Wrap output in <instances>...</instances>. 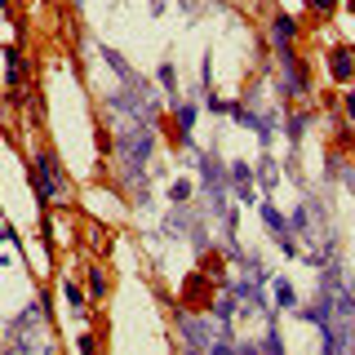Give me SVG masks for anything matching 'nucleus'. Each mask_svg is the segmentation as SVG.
I'll use <instances>...</instances> for the list:
<instances>
[{
  "label": "nucleus",
  "mask_w": 355,
  "mask_h": 355,
  "mask_svg": "<svg viewBox=\"0 0 355 355\" xmlns=\"http://www.w3.org/2000/svg\"><path fill=\"white\" fill-rule=\"evenodd\" d=\"M27 182H31V196H36L40 209L53 205V200H62V196H71V182H67L58 155H53L49 147H36V151H31V160H27Z\"/></svg>",
  "instance_id": "nucleus-1"
},
{
  "label": "nucleus",
  "mask_w": 355,
  "mask_h": 355,
  "mask_svg": "<svg viewBox=\"0 0 355 355\" xmlns=\"http://www.w3.org/2000/svg\"><path fill=\"white\" fill-rule=\"evenodd\" d=\"M284 67V76H280V94L284 98H306L311 94V62L302 58L297 49H284V53H275Z\"/></svg>",
  "instance_id": "nucleus-2"
},
{
  "label": "nucleus",
  "mask_w": 355,
  "mask_h": 355,
  "mask_svg": "<svg viewBox=\"0 0 355 355\" xmlns=\"http://www.w3.org/2000/svg\"><path fill=\"white\" fill-rule=\"evenodd\" d=\"M0 58H5V85H9V94H22L31 80V67L27 58H22V49L18 44H0Z\"/></svg>",
  "instance_id": "nucleus-3"
},
{
  "label": "nucleus",
  "mask_w": 355,
  "mask_h": 355,
  "mask_svg": "<svg viewBox=\"0 0 355 355\" xmlns=\"http://www.w3.org/2000/svg\"><path fill=\"white\" fill-rule=\"evenodd\" d=\"M266 36H271V49H275V53H284V49H293V44H297V36H302V31H297V18H293V14L275 9Z\"/></svg>",
  "instance_id": "nucleus-4"
},
{
  "label": "nucleus",
  "mask_w": 355,
  "mask_h": 355,
  "mask_svg": "<svg viewBox=\"0 0 355 355\" xmlns=\"http://www.w3.org/2000/svg\"><path fill=\"white\" fill-rule=\"evenodd\" d=\"M329 76H333V85H355V49L351 44H333L329 49Z\"/></svg>",
  "instance_id": "nucleus-5"
},
{
  "label": "nucleus",
  "mask_w": 355,
  "mask_h": 355,
  "mask_svg": "<svg viewBox=\"0 0 355 355\" xmlns=\"http://www.w3.org/2000/svg\"><path fill=\"white\" fill-rule=\"evenodd\" d=\"M258 214H262V222H266V231L275 236V244H280L288 258H293V253H297V240H293V227H288V222L280 218V209H275V205H262Z\"/></svg>",
  "instance_id": "nucleus-6"
},
{
  "label": "nucleus",
  "mask_w": 355,
  "mask_h": 355,
  "mask_svg": "<svg viewBox=\"0 0 355 355\" xmlns=\"http://www.w3.org/2000/svg\"><path fill=\"white\" fill-rule=\"evenodd\" d=\"M196 116H200V107H191V103H178V98H173V129H178V147H191Z\"/></svg>",
  "instance_id": "nucleus-7"
},
{
  "label": "nucleus",
  "mask_w": 355,
  "mask_h": 355,
  "mask_svg": "<svg viewBox=\"0 0 355 355\" xmlns=\"http://www.w3.org/2000/svg\"><path fill=\"white\" fill-rule=\"evenodd\" d=\"M227 173H231V191H236L240 200H249V205H253V169H249V160H236Z\"/></svg>",
  "instance_id": "nucleus-8"
},
{
  "label": "nucleus",
  "mask_w": 355,
  "mask_h": 355,
  "mask_svg": "<svg viewBox=\"0 0 355 355\" xmlns=\"http://www.w3.org/2000/svg\"><path fill=\"white\" fill-rule=\"evenodd\" d=\"M85 288H89V302H103V297H107V271H103V266H89V275H85Z\"/></svg>",
  "instance_id": "nucleus-9"
},
{
  "label": "nucleus",
  "mask_w": 355,
  "mask_h": 355,
  "mask_svg": "<svg viewBox=\"0 0 355 355\" xmlns=\"http://www.w3.org/2000/svg\"><path fill=\"white\" fill-rule=\"evenodd\" d=\"M62 302L71 306V311H85V302H89V288H80L76 280H62Z\"/></svg>",
  "instance_id": "nucleus-10"
},
{
  "label": "nucleus",
  "mask_w": 355,
  "mask_h": 355,
  "mask_svg": "<svg viewBox=\"0 0 355 355\" xmlns=\"http://www.w3.org/2000/svg\"><path fill=\"white\" fill-rule=\"evenodd\" d=\"M103 62H107L111 71L120 76V85H125V80H133V67L125 62V53H116V49H103Z\"/></svg>",
  "instance_id": "nucleus-11"
},
{
  "label": "nucleus",
  "mask_w": 355,
  "mask_h": 355,
  "mask_svg": "<svg viewBox=\"0 0 355 355\" xmlns=\"http://www.w3.org/2000/svg\"><path fill=\"white\" fill-rule=\"evenodd\" d=\"M271 293H275V306L297 311V293H293V284H288V280H275V284H271Z\"/></svg>",
  "instance_id": "nucleus-12"
},
{
  "label": "nucleus",
  "mask_w": 355,
  "mask_h": 355,
  "mask_svg": "<svg viewBox=\"0 0 355 355\" xmlns=\"http://www.w3.org/2000/svg\"><path fill=\"white\" fill-rule=\"evenodd\" d=\"M155 80H160L164 94L178 98V71H173V62H160V67H155Z\"/></svg>",
  "instance_id": "nucleus-13"
},
{
  "label": "nucleus",
  "mask_w": 355,
  "mask_h": 355,
  "mask_svg": "<svg viewBox=\"0 0 355 355\" xmlns=\"http://www.w3.org/2000/svg\"><path fill=\"white\" fill-rule=\"evenodd\" d=\"M191 191H196V187L187 182V178H173V182H169V200H173V205H187V200H191Z\"/></svg>",
  "instance_id": "nucleus-14"
},
{
  "label": "nucleus",
  "mask_w": 355,
  "mask_h": 355,
  "mask_svg": "<svg viewBox=\"0 0 355 355\" xmlns=\"http://www.w3.org/2000/svg\"><path fill=\"white\" fill-rule=\"evenodd\" d=\"M311 120H315L311 111H302V116H293V120H288V142H302V133H306Z\"/></svg>",
  "instance_id": "nucleus-15"
},
{
  "label": "nucleus",
  "mask_w": 355,
  "mask_h": 355,
  "mask_svg": "<svg viewBox=\"0 0 355 355\" xmlns=\"http://www.w3.org/2000/svg\"><path fill=\"white\" fill-rule=\"evenodd\" d=\"M164 231H178V236H182V231H191V214H187V209H178V214L164 222Z\"/></svg>",
  "instance_id": "nucleus-16"
},
{
  "label": "nucleus",
  "mask_w": 355,
  "mask_h": 355,
  "mask_svg": "<svg viewBox=\"0 0 355 355\" xmlns=\"http://www.w3.org/2000/svg\"><path fill=\"white\" fill-rule=\"evenodd\" d=\"M338 5H342V0H306V9H311L315 18H329V14H333Z\"/></svg>",
  "instance_id": "nucleus-17"
},
{
  "label": "nucleus",
  "mask_w": 355,
  "mask_h": 355,
  "mask_svg": "<svg viewBox=\"0 0 355 355\" xmlns=\"http://www.w3.org/2000/svg\"><path fill=\"white\" fill-rule=\"evenodd\" d=\"M342 111H347V120L355 125V85H347V94H342Z\"/></svg>",
  "instance_id": "nucleus-18"
},
{
  "label": "nucleus",
  "mask_w": 355,
  "mask_h": 355,
  "mask_svg": "<svg viewBox=\"0 0 355 355\" xmlns=\"http://www.w3.org/2000/svg\"><path fill=\"white\" fill-rule=\"evenodd\" d=\"M258 182L266 187V191H271V187H275V164H271V160H262V178H258Z\"/></svg>",
  "instance_id": "nucleus-19"
},
{
  "label": "nucleus",
  "mask_w": 355,
  "mask_h": 355,
  "mask_svg": "<svg viewBox=\"0 0 355 355\" xmlns=\"http://www.w3.org/2000/svg\"><path fill=\"white\" fill-rule=\"evenodd\" d=\"M227 107H231V103H222V98H214V94L205 98V111H214V116H227Z\"/></svg>",
  "instance_id": "nucleus-20"
},
{
  "label": "nucleus",
  "mask_w": 355,
  "mask_h": 355,
  "mask_svg": "<svg viewBox=\"0 0 355 355\" xmlns=\"http://www.w3.org/2000/svg\"><path fill=\"white\" fill-rule=\"evenodd\" d=\"M76 347H80V351H94V347H98L94 333H80V338H76Z\"/></svg>",
  "instance_id": "nucleus-21"
},
{
  "label": "nucleus",
  "mask_w": 355,
  "mask_h": 355,
  "mask_svg": "<svg viewBox=\"0 0 355 355\" xmlns=\"http://www.w3.org/2000/svg\"><path fill=\"white\" fill-rule=\"evenodd\" d=\"M347 187H351V191H355V164H351V169H347Z\"/></svg>",
  "instance_id": "nucleus-22"
},
{
  "label": "nucleus",
  "mask_w": 355,
  "mask_h": 355,
  "mask_svg": "<svg viewBox=\"0 0 355 355\" xmlns=\"http://www.w3.org/2000/svg\"><path fill=\"white\" fill-rule=\"evenodd\" d=\"M342 5H347V9H351V14H355V0H342Z\"/></svg>",
  "instance_id": "nucleus-23"
},
{
  "label": "nucleus",
  "mask_w": 355,
  "mask_h": 355,
  "mask_svg": "<svg viewBox=\"0 0 355 355\" xmlns=\"http://www.w3.org/2000/svg\"><path fill=\"white\" fill-rule=\"evenodd\" d=\"M71 5H85V0H71Z\"/></svg>",
  "instance_id": "nucleus-24"
}]
</instances>
